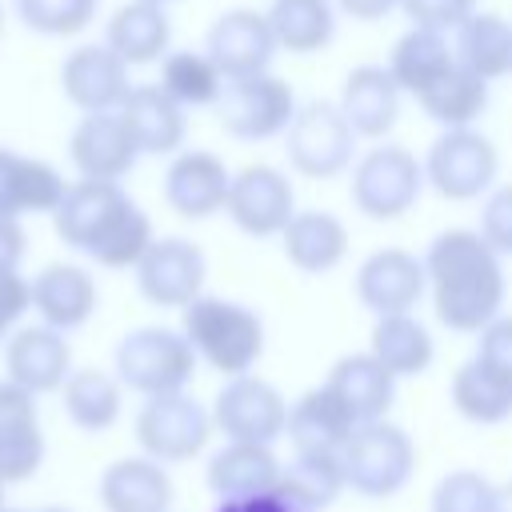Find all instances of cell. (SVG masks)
Segmentation results:
<instances>
[{
  "instance_id": "cell-21",
  "label": "cell",
  "mask_w": 512,
  "mask_h": 512,
  "mask_svg": "<svg viewBox=\"0 0 512 512\" xmlns=\"http://www.w3.org/2000/svg\"><path fill=\"white\" fill-rule=\"evenodd\" d=\"M28 284H32V312L40 316V324L56 332L84 328L96 312V280L88 268L72 260L44 264Z\"/></svg>"
},
{
  "instance_id": "cell-49",
  "label": "cell",
  "mask_w": 512,
  "mask_h": 512,
  "mask_svg": "<svg viewBox=\"0 0 512 512\" xmlns=\"http://www.w3.org/2000/svg\"><path fill=\"white\" fill-rule=\"evenodd\" d=\"M496 512H512V480L500 484V508H496Z\"/></svg>"
},
{
  "instance_id": "cell-27",
  "label": "cell",
  "mask_w": 512,
  "mask_h": 512,
  "mask_svg": "<svg viewBox=\"0 0 512 512\" xmlns=\"http://www.w3.org/2000/svg\"><path fill=\"white\" fill-rule=\"evenodd\" d=\"M120 116L140 148V156H176L184 144V108L160 88V84H132L128 100L120 104Z\"/></svg>"
},
{
  "instance_id": "cell-2",
  "label": "cell",
  "mask_w": 512,
  "mask_h": 512,
  "mask_svg": "<svg viewBox=\"0 0 512 512\" xmlns=\"http://www.w3.org/2000/svg\"><path fill=\"white\" fill-rule=\"evenodd\" d=\"M180 332L192 344L196 360H204L224 380L248 376L264 356V320L248 304L228 296H196L184 308Z\"/></svg>"
},
{
  "instance_id": "cell-47",
  "label": "cell",
  "mask_w": 512,
  "mask_h": 512,
  "mask_svg": "<svg viewBox=\"0 0 512 512\" xmlns=\"http://www.w3.org/2000/svg\"><path fill=\"white\" fill-rule=\"evenodd\" d=\"M16 168H20V152L0 148V220H20V208H16Z\"/></svg>"
},
{
  "instance_id": "cell-37",
  "label": "cell",
  "mask_w": 512,
  "mask_h": 512,
  "mask_svg": "<svg viewBox=\"0 0 512 512\" xmlns=\"http://www.w3.org/2000/svg\"><path fill=\"white\" fill-rule=\"evenodd\" d=\"M452 408L468 424H504L512 416V384L488 372L476 356L452 372Z\"/></svg>"
},
{
  "instance_id": "cell-12",
  "label": "cell",
  "mask_w": 512,
  "mask_h": 512,
  "mask_svg": "<svg viewBox=\"0 0 512 512\" xmlns=\"http://www.w3.org/2000/svg\"><path fill=\"white\" fill-rule=\"evenodd\" d=\"M224 212L244 236H256V240L284 236V228L296 216L292 180L272 164H248V168L232 172Z\"/></svg>"
},
{
  "instance_id": "cell-26",
  "label": "cell",
  "mask_w": 512,
  "mask_h": 512,
  "mask_svg": "<svg viewBox=\"0 0 512 512\" xmlns=\"http://www.w3.org/2000/svg\"><path fill=\"white\" fill-rule=\"evenodd\" d=\"M104 512H172V476L148 456H120L100 472Z\"/></svg>"
},
{
  "instance_id": "cell-40",
  "label": "cell",
  "mask_w": 512,
  "mask_h": 512,
  "mask_svg": "<svg viewBox=\"0 0 512 512\" xmlns=\"http://www.w3.org/2000/svg\"><path fill=\"white\" fill-rule=\"evenodd\" d=\"M16 20L36 36H76L92 24L100 0H12Z\"/></svg>"
},
{
  "instance_id": "cell-3",
  "label": "cell",
  "mask_w": 512,
  "mask_h": 512,
  "mask_svg": "<svg viewBox=\"0 0 512 512\" xmlns=\"http://www.w3.org/2000/svg\"><path fill=\"white\" fill-rule=\"evenodd\" d=\"M196 372V352L184 340V332L164 328V324H144L120 336L116 352H112V376L140 392L144 400L152 396H172V392H188Z\"/></svg>"
},
{
  "instance_id": "cell-43",
  "label": "cell",
  "mask_w": 512,
  "mask_h": 512,
  "mask_svg": "<svg viewBox=\"0 0 512 512\" xmlns=\"http://www.w3.org/2000/svg\"><path fill=\"white\" fill-rule=\"evenodd\" d=\"M476 232L484 236V244L500 260L512 256V184H500V188H492L484 196V204H480V228Z\"/></svg>"
},
{
  "instance_id": "cell-30",
  "label": "cell",
  "mask_w": 512,
  "mask_h": 512,
  "mask_svg": "<svg viewBox=\"0 0 512 512\" xmlns=\"http://www.w3.org/2000/svg\"><path fill=\"white\" fill-rule=\"evenodd\" d=\"M64 416L80 432H108L124 408V384L104 368H72L60 388Z\"/></svg>"
},
{
  "instance_id": "cell-52",
  "label": "cell",
  "mask_w": 512,
  "mask_h": 512,
  "mask_svg": "<svg viewBox=\"0 0 512 512\" xmlns=\"http://www.w3.org/2000/svg\"><path fill=\"white\" fill-rule=\"evenodd\" d=\"M0 32H4V4H0Z\"/></svg>"
},
{
  "instance_id": "cell-50",
  "label": "cell",
  "mask_w": 512,
  "mask_h": 512,
  "mask_svg": "<svg viewBox=\"0 0 512 512\" xmlns=\"http://www.w3.org/2000/svg\"><path fill=\"white\" fill-rule=\"evenodd\" d=\"M40 512H72V508H60V504H52V508H40Z\"/></svg>"
},
{
  "instance_id": "cell-28",
  "label": "cell",
  "mask_w": 512,
  "mask_h": 512,
  "mask_svg": "<svg viewBox=\"0 0 512 512\" xmlns=\"http://www.w3.org/2000/svg\"><path fill=\"white\" fill-rule=\"evenodd\" d=\"M172 20L164 4L152 0H128L120 4L104 24V44L132 68V64H156L168 56Z\"/></svg>"
},
{
  "instance_id": "cell-29",
  "label": "cell",
  "mask_w": 512,
  "mask_h": 512,
  "mask_svg": "<svg viewBox=\"0 0 512 512\" xmlns=\"http://www.w3.org/2000/svg\"><path fill=\"white\" fill-rule=\"evenodd\" d=\"M280 244H284V256H288L292 268H300L308 276H320V272H332L348 256V228L332 212L304 208L284 228Z\"/></svg>"
},
{
  "instance_id": "cell-6",
  "label": "cell",
  "mask_w": 512,
  "mask_h": 512,
  "mask_svg": "<svg viewBox=\"0 0 512 512\" xmlns=\"http://www.w3.org/2000/svg\"><path fill=\"white\" fill-rule=\"evenodd\" d=\"M424 188V160L404 144H376L352 164V204L368 220H396L416 208Z\"/></svg>"
},
{
  "instance_id": "cell-32",
  "label": "cell",
  "mask_w": 512,
  "mask_h": 512,
  "mask_svg": "<svg viewBox=\"0 0 512 512\" xmlns=\"http://www.w3.org/2000/svg\"><path fill=\"white\" fill-rule=\"evenodd\" d=\"M456 64V48L448 44L444 32H428V28H412L404 32L396 44H392V56H388V72L396 80L400 92H412L420 96L436 76H444L448 68Z\"/></svg>"
},
{
  "instance_id": "cell-44",
  "label": "cell",
  "mask_w": 512,
  "mask_h": 512,
  "mask_svg": "<svg viewBox=\"0 0 512 512\" xmlns=\"http://www.w3.org/2000/svg\"><path fill=\"white\" fill-rule=\"evenodd\" d=\"M476 360L496 372L504 384H512V316H496L480 336H476Z\"/></svg>"
},
{
  "instance_id": "cell-1",
  "label": "cell",
  "mask_w": 512,
  "mask_h": 512,
  "mask_svg": "<svg viewBox=\"0 0 512 512\" xmlns=\"http://www.w3.org/2000/svg\"><path fill=\"white\" fill-rule=\"evenodd\" d=\"M432 312L452 332H484L504 308V264L476 228H448L424 252Z\"/></svg>"
},
{
  "instance_id": "cell-15",
  "label": "cell",
  "mask_w": 512,
  "mask_h": 512,
  "mask_svg": "<svg viewBox=\"0 0 512 512\" xmlns=\"http://www.w3.org/2000/svg\"><path fill=\"white\" fill-rule=\"evenodd\" d=\"M424 292H428L424 260H416L408 248H376L356 268V300L376 320L380 316H408Z\"/></svg>"
},
{
  "instance_id": "cell-18",
  "label": "cell",
  "mask_w": 512,
  "mask_h": 512,
  "mask_svg": "<svg viewBox=\"0 0 512 512\" xmlns=\"http://www.w3.org/2000/svg\"><path fill=\"white\" fill-rule=\"evenodd\" d=\"M140 148L124 124L120 112H92L80 116L68 136V160L80 172V180H108L120 184V176L132 172Z\"/></svg>"
},
{
  "instance_id": "cell-41",
  "label": "cell",
  "mask_w": 512,
  "mask_h": 512,
  "mask_svg": "<svg viewBox=\"0 0 512 512\" xmlns=\"http://www.w3.org/2000/svg\"><path fill=\"white\" fill-rule=\"evenodd\" d=\"M68 192V180L40 156H20L16 168V208L24 212H56Z\"/></svg>"
},
{
  "instance_id": "cell-7",
  "label": "cell",
  "mask_w": 512,
  "mask_h": 512,
  "mask_svg": "<svg viewBox=\"0 0 512 512\" xmlns=\"http://www.w3.org/2000/svg\"><path fill=\"white\" fill-rule=\"evenodd\" d=\"M288 164L308 180H332L352 168L356 160V132L328 100H308L296 108L284 132Z\"/></svg>"
},
{
  "instance_id": "cell-33",
  "label": "cell",
  "mask_w": 512,
  "mask_h": 512,
  "mask_svg": "<svg viewBox=\"0 0 512 512\" xmlns=\"http://www.w3.org/2000/svg\"><path fill=\"white\" fill-rule=\"evenodd\" d=\"M416 100H420V108H424L444 132H448V128H472V124L484 116V108H488V84L456 60V64H452L444 76H436Z\"/></svg>"
},
{
  "instance_id": "cell-19",
  "label": "cell",
  "mask_w": 512,
  "mask_h": 512,
  "mask_svg": "<svg viewBox=\"0 0 512 512\" xmlns=\"http://www.w3.org/2000/svg\"><path fill=\"white\" fill-rule=\"evenodd\" d=\"M228 188H232V172L208 148L176 152L164 168V200L184 220H208L224 212Z\"/></svg>"
},
{
  "instance_id": "cell-24",
  "label": "cell",
  "mask_w": 512,
  "mask_h": 512,
  "mask_svg": "<svg viewBox=\"0 0 512 512\" xmlns=\"http://www.w3.org/2000/svg\"><path fill=\"white\" fill-rule=\"evenodd\" d=\"M356 432V420L348 416V408L324 388H308L300 392L292 404H288V440H292V452H304V456H340L348 448Z\"/></svg>"
},
{
  "instance_id": "cell-5",
  "label": "cell",
  "mask_w": 512,
  "mask_h": 512,
  "mask_svg": "<svg viewBox=\"0 0 512 512\" xmlns=\"http://www.w3.org/2000/svg\"><path fill=\"white\" fill-rule=\"evenodd\" d=\"M132 432H136L140 456L168 468V464H184L200 456L216 428H212V408H204L188 392H172V396L144 400Z\"/></svg>"
},
{
  "instance_id": "cell-25",
  "label": "cell",
  "mask_w": 512,
  "mask_h": 512,
  "mask_svg": "<svg viewBox=\"0 0 512 512\" xmlns=\"http://www.w3.org/2000/svg\"><path fill=\"white\" fill-rule=\"evenodd\" d=\"M280 472H284V464L276 460L272 448H264V444H228L224 440V448H216L208 456L204 480H208L212 496H220V504H240V500L276 492Z\"/></svg>"
},
{
  "instance_id": "cell-48",
  "label": "cell",
  "mask_w": 512,
  "mask_h": 512,
  "mask_svg": "<svg viewBox=\"0 0 512 512\" xmlns=\"http://www.w3.org/2000/svg\"><path fill=\"white\" fill-rule=\"evenodd\" d=\"M352 20H364V24H372V20H384L392 8H400V0H336Z\"/></svg>"
},
{
  "instance_id": "cell-13",
  "label": "cell",
  "mask_w": 512,
  "mask_h": 512,
  "mask_svg": "<svg viewBox=\"0 0 512 512\" xmlns=\"http://www.w3.org/2000/svg\"><path fill=\"white\" fill-rule=\"evenodd\" d=\"M296 108L300 104H296L292 84L268 72V76H256V80L224 84L216 116H220L224 132L236 136V140H272V136L288 132Z\"/></svg>"
},
{
  "instance_id": "cell-38",
  "label": "cell",
  "mask_w": 512,
  "mask_h": 512,
  "mask_svg": "<svg viewBox=\"0 0 512 512\" xmlns=\"http://www.w3.org/2000/svg\"><path fill=\"white\" fill-rule=\"evenodd\" d=\"M184 112L188 108H216L220 96H224V76L216 72V64L204 56V52H192V48H180V52H168L160 60V80H156Z\"/></svg>"
},
{
  "instance_id": "cell-9",
  "label": "cell",
  "mask_w": 512,
  "mask_h": 512,
  "mask_svg": "<svg viewBox=\"0 0 512 512\" xmlns=\"http://www.w3.org/2000/svg\"><path fill=\"white\" fill-rule=\"evenodd\" d=\"M500 172L496 144L476 128H448L432 140L424 156V180L444 200H476L492 192V180Z\"/></svg>"
},
{
  "instance_id": "cell-45",
  "label": "cell",
  "mask_w": 512,
  "mask_h": 512,
  "mask_svg": "<svg viewBox=\"0 0 512 512\" xmlns=\"http://www.w3.org/2000/svg\"><path fill=\"white\" fill-rule=\"evenodd\" d=\"M28 308H32V284L20 272H4L0 276V344L20 328Z\"/></svg>"
},
{
  "instance_id": "cell-53",
  "label": "cell",
  "mask_w": 512,
  "mask_h": 512,
  "mask_svg": "<svg viewBox=\"0 0 512 512\" xmlns=\"http://www.w3.org/2000/svg\"><path fill=\"white\" fill-rule=\"evenodd\" d=\"M0 512H4V484H0Z\"/></svg>"
},
{
  "instance_id": "cell-55",
  "label": "cell",
  "mask_w": 512,
  "mask_h": 512,
  "mask_svg": "<svg viewBox=\"0 0 512 512\" xmlns=\"http://www.w3.org/2000/svg\"><path fill=\"white\" fill-rule=\"evenodd\" d=\"M4 512H20V508H4Z\"/></svg>"
},
{
  "instance_id": "cell-51",
  "label": "cell",
  "mask_w": 512,
  "mask_h": 512,
  "mask_svg": "<svg viewBox=\"0 0 512 512\" xmlns=\"http://www.w3.org/2000/svg\"><path fill=\"white\" fill-rule=\"evenodd\" d=\"M216 512H240V508H236V504H220Z\"/></svg>"
},
{
  "instance_id": "cell-42",
  "label": "cell",
  "mask_w": 512,
  "mask_h": 512,
  "mask_svg": "<svg viewBox=\"0 0 512 512\" xmlns=\"http://www.w3.org/2000/svg\"><path fill=\"white\" fill-rule=\"evenodd\" d=\"M400 12L412 20V28L428 32H460L468 16H476V0H400Z\"/></svg>"
},
{
  "instance_id": "cell-4",
  "label": "cell",
  "mask_w": 512,
  "mask_h": 512,
  "mask_svg": "<svg viewBox=\"0 0 512 512\" xmlns=\"http://www.w3.org/2000/svg\"><path fill=\"white\" fill-rule=\"evenodd\" d=\"M340 464H344V484L356 496L392 500L396 492H404V484L416 472V444L392 420L360 424L352 432L348 448L340 452Z\"/></svg>"
},
{
  "instance_id": "cell-39",
  "label": "cell",
  "mask_w": 512,
  "mask_h": 512,
  "mask_svg": "<svg viewBox=\"0 0 512 512\" xmlns=\"http://www.w3.org/2000/svg\"><path fill=\"white\" fill-rule=\"evenodd\" d=\"M500 484L476 468H452L432 488V512H496Z\"/></svg>"
},
{
  "instance_id": "cell-20",
  "label": "cell",
  "mask_w": 512,
  "mask_h": 512,
  "mask_svg": "<svg viewBox=\"0 0 512 512\" xmlns=\"http://www.w3.org/2000/svg\"><path fill=\"white\" fill-rule=\"evenodd\" d=\"M44 432L36 396L0 380V484H24L44 464Z\"/></svg>"
},
{
  "instance_id": "cell-16",
  "label": "cell",
  "mask_w": 512,
  "mask_h": 512,
  "mask_svg": "<svg viewBox=\"0 0 512 512\" xmlns=\"http://www.w3.org/2000/svg\"><path fill=\"white\" fill-rule=\"evenodd\" d=\"M60 88L68 104L92 116V112H120V104L132 92V80H128V64L100 40V44H80L64 56Z\"/></svg>"
},
{
  "instance_id": "cell-35",
  "label": "cell",
  "mask_w": 512,
  "mask_h": 512,
  "mask_svg": "<svg viewBox=\"0 0 512 512\" xmlns=\"http://www.w3.org/2000/svg\"><path fill=\"white\" fill-rule=\"evenodd\" d=\"M456 60L476 72L484 84L512 72V24L496 12H476L456 32Z\"/></svg>"
},
{
  "instance_id": "cell-23",
  "label": "cell",
  "mask_w": 512,
  "mask_h": 512,
  "mask_svg": "<svg viewBox=\"0 0 512 512\" xmlns=\"http://www.w3.org/2000/svg\"><path fill=\"white\" fill-rule=\"evenodd\" d=\"M324 388L348 408V416L356 420V428L360 424L388 420V408L396 400V376L372 352H348V356H340L328 368Z\"/></svg>"
},
{
  "instance_id": "cell-17",
  "label": "cell",
  "mask_w": 512,
  "mask_h": 512,
  "mask_svg": "<svg viewBox=\"0 0 512 512\" xmlns=\"http://www.w3.org/2000/svg\"><path fill=\"white\" fill-rule=\"evenodd\" d=\"M4 380H12L16 388L44 396V392H60L64 380L72 376V348L68 336L48 328V324H20L8 340H4Z\"/></svg>"
},
{
  "instance_id": "cell-31",
  "label": "cell",
  "mask_w": 512,
  "mask_h": 512,
  "mask_svg": "<svg viewBox=\"0 0 512 512\" xmlns=\"http://www.w3.org/2000/svg\"><path fill=\"white\" fill-rule=\"evenodd\" d=\"M368 352L396 376H424L432 368V356H436V344H432V332L408 312V316H380L372 324V336H368Z\"/></svg>"
},
{
  "instance_id": "cell-14",
  "label": "cell",
  "mask_w": 512,
  "mask_h": 512,
  "mask_svg": "<svg viewBox=\"0 0 512 512\" xmlns=\"http://www.w3.org/2000/svg\"><path fill=\"white\" fill-rule=\"evenodd\" d=\"M136 200L120 188V184H108V180H76L68 184L60 208L52 212L56 220V236L84 252V256H96L104 248V240L112 236V228L128 216Z\"/></svg>"
},
{
  "instance_id": "cell-10",
  "label": "cell",
  "mask_w": 512,
  "mask_h": 512,
  "mask_svg": "<svg viewBox=\"0 0 512 512\" xmlns=\"http://www.w3.org/2000/svg\"><path fill=\"white\" fill-rule=\"evenodd\" d=\"M276 36L264 12L256 8H228L212 20L208 36H204V56L216 64V72L224 76V84H240V80H256L268 76V64L276 56Z\"/></svg>"
},
{
  "instance_id": "cell-34",
  "label": "cell",
  "mask_w": 512,
  "mask_h": 512,
  "mask_svg": "<svg viewBox=\"0 0 512 512\" xmlns=\"http://www.w3.org/2000/svg\"><path fill=\"white\" fill-rule=\"evenodd\" d=\"M276 488L296 512H328L340 500V492H348L340 456H304V452H292Z\"/></svg>"
},
{
  "instance_id": "cell-54",
  "label": "cell",
  "mask_w": 512,
  "mask_h": 512,
  "mask_svg": "<svg viewBox=\"0 0 512 512\" xmlns=\"http://www.w3.org/2000/svg\"><path fill=\"white\" fill-rule=\"evenodd\" d=\"M152 4H172V0H152Z\"/></svg>"
},
{
  "instance_id": "cell-36",
  "label": "cell",
  "mask_w": 512,
  "mask_h": 512,
  "mask_svg": "<svg viewBox=\"0 0 512 512\" xmlns=\"http://www.w3.org/2000/svg\"><path fill=\"white\" fill-rule=\"evenodd\" d=\"M272 24V36L280 48L308 56L332 44L336 36V12L332 0H272V8L264 12Z\"/></svg>"
},
{
  "instance_id": "cell-8",
  "label": "cell",
  "mask_w": 512,
  "mask_h": 512,
  "mask_svg": "<svg viewBox=\"0 0 512 512\" xmlns=\"http://www.w3.org/2000/svg\"><path fill=\"white\" fill-rule=\"evenodd\" d=\"M212 428L228 444H264L272 448L288 432V400L264 376H236L212 400Z\"/></svg>"
},
{
  "instance_id": "cell-11",
  "label": "cell",
  "mask_w": 512,
  "mask_h": 512,
  "mask_svg": "<svg viewBox=\"0 0 512 512\" xmlns=\"http://www.w3.org/2000/svg\"><path fill=\"white\" fill-rule=\"evenodd\" d=\"M132 272H136V288L148 304L184 312L196 296H204L208 260H204V248L188 236H156Z\"/></svg>"
},
{
  "instance_id": "cell-22",
  "label": "cell",
  "mask_w": 512,
  "mask_h": 512,
  "mask_svg": "<svg viewBox=\"0 0 512 512\" xmlns=\"http://www.w3.org/2000/svg\"><path fill=\"white\" fill-rule=\"evenodd\" d=\"M400 88L392 80V72L384 64H360L344 76V88H340V116L348 120V128L356 132V140H380L396 128L400 120Z\"/></svg>"
},
{
  "instance_id": "cell-46",
  "label": "cell",
  "mask_w": 512,
  "mask_h": 512,
  "mask_svg": "<svg viewBox=\"0 0 512 512\" xmlns=\"http://www.w3.org/2000/svg\"><path fill=\"white\" fill-rule=\"evenodd\" d=\"M28 252V236L20 220H0V276L4 272H20V260Z\"/></svg>"
}]
</instances>
